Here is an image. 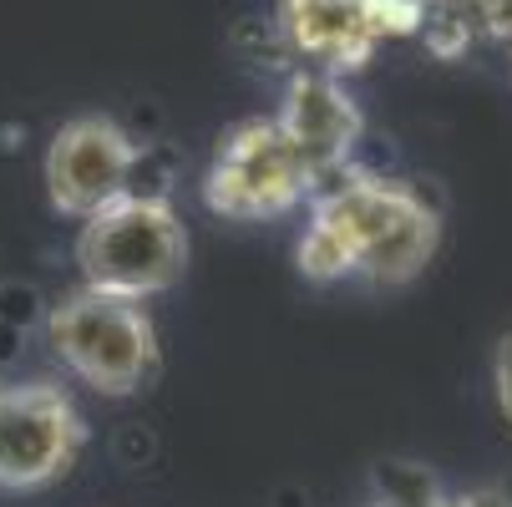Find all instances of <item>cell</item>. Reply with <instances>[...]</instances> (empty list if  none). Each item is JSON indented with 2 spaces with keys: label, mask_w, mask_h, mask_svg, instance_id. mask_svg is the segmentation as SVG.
Segmentation results:
<instances>
[{
  "label": "cell",
  "mask_w": 512,
  "mask_h": 507,
  "mask_svg": "<svg viewBox=\"0 0 512 507\" xmlns=\"http://www.w3.org/2000/svg\"><path fill=\"white\" fill-rule=\"evenodd\" d=\"M82 284L117 300H153L188 269V229L158 193H122L77 234Z\"/></svg>",
  "instance_id": "7a4b0ae2"
},
{
  "label": "cell",
  "mask_w": 512,
  "mask_h": 507,
  "mask_svg": "<svg viewBox=\"0 0 512 507\" xmlns=\"http://www.w3.org/2000/svg\"><path fill=\"white\" fill-rule=\"evenodd\" d=\"M492 386H497V406H502V416L512 421V335H502V345H497V360H492Z\"/></svg>",
  "instance_id": "9c48e42d"
},
{
  "label": "cell",
  "mask_w": 512,
  "mask_h": 507,
  "mask_svg": "<svg viewBox=\"0 0 512 507\" xmlns=\"http://www.w3.org/2000/svg\"><path fill=\"white\" fill-rule=\"evenodd\" d=\"M371 507H386V502H371Z\"/></svg>",
  "instance_id": "8fae6325"
},
{
  "label": "cell",
  "mask_w": 512,
  "mask_h": 507,
  "mask_svg": "<svg viewBox=\"0 0 512 507\" xmlns=\"http://www.w3.org/2000/svg\"><path fill=\"white\" fill-rule=\"evenodd\" d=\"M46 345L61 366L97 396H137L158 376V330L137 300L71 289L41 315Z\"/></svg>",
  "instance_id": "3957f363"
},
{
  "label": "cell",
  "mask_w": 512,
  "mask_h": 507,
  "mask_svg": "<svg viewBox=\"0 0 512 507\" xmlns=\"http://www.w3.org/2000/svg\"><path fill=\"white\" fill-rule=\"evenodd\" d=\"M279 132L295 142V153L310 163L315 173V188L350 158L355 137H360V112L355 102L340 92L335 77L325 71H310V77H295L284 92V107H279Z\"/></svg>",
  "instance_id": "52a82bcc"
},
{
  "label": "cell",
  "mask_w": 512,
  "mask_h": 507,
  "mask_svg": "<svg viewBox=\"0 0 512 507\" xmlns=\"http://www.w3.org/2000/svg\"><path fill=\"white\" fill-rule=\"evenodd\" d=\"M279 31L315 66H360L381 41L376 0H279Z\"/></svg>",
  "instance_id": "ba28073f"
},
{
  "label": "cell",
  "mask_w": 512,
  "mask_h": 507,
  "mask_svg": "<svg viewBox=\"0 0 512 507\" xmlns=\"http://www.w3.org/2000/svg\"><path fill=\"white\" fill-rule=\"evenodd\" d=\"M426 507H502V502H492V497H442L436 492Z\"/></svg>",
  "instance_id": "30bf717a"
},
{
  "label": "cell",
  "mask_w": 512,
  "mask_h": 507,
  "mask_svg": "<svg viewBox=\"0 0 512 507\" xmlns=\"http://www.w3.org/2000/svg\"><path fill=\"white\" fill-rule=\"evenodd\" d=\"M315 193L310 163L295 153V142L279 132L274 117H249L229 127L213 148L203 173V203L218 219L234 224H269L295 213Z\"/></svg>",
  "instance_id": "277c9868"
},
{
  "label": "cell",
  "mask_w": 512,
  "mask_h": 507,
  "mask_svg": "<svg viewBox=\"0 0 512 507\" xmlns=\"http://www.w3.org/2000/svg\"><path fill=\"white\" fill-rule=\"evenodd\" d=\"M87 447V421L56 381L0 386V487L36 492L77 467Z\"/></svg>",
  "instance_id": "5b68a950"
},
{
  "label": "cell",
  "mask_w": 512,
  "mask_h": 507,
  "mask_svg": "<svg viewBox=\"0 0 512 507\" xmlns=\"http://www.w3.org/2000/svg\"><path fill=\"white\" fill-rule=\"evenodd\" d=\"M142 148L112 117H71L46 148V198L56 213L87 224L92 213L137 188Z\"/></svg>",
  "instance_id": "8992f818"
},
{
  "label": "cell",
  "mask_w": 512,
  "mask_h": 507,
  "mask_svg": "<svg viewBox=\"0 0 512 507\" xmlns=\"http://www.w3.org/2000/svg\"><path fill=\"white\" fill-rule=\"evenodd\" d=\"M310 224L295 244V264L315 284L365 274L376 284H406L436 254L442 224L426 198L386 178H340L310 193Z\"/></svg>",
  "instance_id": "6da1fadb"
}]
</instances>
